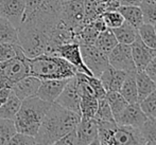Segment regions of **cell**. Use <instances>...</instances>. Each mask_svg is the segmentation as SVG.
<instances>
[{"label": "cell", "instance_id": "22", "mask_svg": "<svg viewBox=\"0 0 156 145\" xmlns=\"http://www.w3.org/2000/svg\"><path fill=\"white\" fill-rule=\"evenodd\" d=\"M115 34L116 38H117L118 43H125V45H131L138 36L137 29L135 27H133L132 25H129V22L124 20V22L121 26L112 29Z\"/></svg>", "mask_w": 156, "mask_h": 145}, {"label": "cell", "instance_id": "39", "mask_svg": "<svg viewBox=\"0 0 156 145\" xmlns=\"http://www.w3.org/2000/svg\"><path fill=\"white\" fill-rule=\"evenodd\" d=\"M11 92H12V88L11 87H2L0 89V105L8 100Z\"/></svg>", "mask_w": 156, "mask_h": 145}, {"label": "cell", "instance_id": "33", "mask_svg": "<svg viewBox=\"0 0 156 145\" xmlns=\"http://www.w3.org/2000/svg\"><path fill=\"white\" fill-rule=\"evenodd\" d=\"M17 48H18V45L0 43V63L15 57L17 54Z\"/></svg>", "mask_w": 156, "mask_h": 145}, {"label": "cell", "instance_id": "12", "mask_svg": "<svg viewBox=\"0 0 156 145\" xmlns=\"http://www.w3.org/2000/svg\"><path fill=\"white\" fill-rule=\"evenodd\" d=\"M129 46H131L132 56L135 64L136 71L144 70L148 64L156 56V49L148 47L138 36Z\"/></svg>", "mask_w": 156, "mask_h": 145}, {"label": "cell", "instance_id": "32", "mask_svg": "<svg viewBox=\"0 0 156 145\" xmlns=\"http://www.w3.org/2000/svg\"><path fill=\"white\" fill-rule=\"evenodd\" d=\"M101 17H102L106 28H109V29H115V28L119 27L124 22L123 16L118 10L106 11L101 15Z\"/></svg>", "mask_w": 156, "mask_h": 145}, {"label": "cell", "instance_id": "17", "mask_svg": "<svg viewBox=\"0 0 156 145\" xmlns=\"http://www.w3.org/2000/svg\"><path fill=\"white\" fill-rule=\"evenodd\" d=\"M135 78L136 86H137L138 102H140L156 89V83L147 74V72L144 70L136 71Z\"/></svg>", "mask_w": 156, "mask_h": 145}, {"label": "cell", "instance_id": "30", "mask_svg": "<svg viewBox=\"0 0 156 145\" xmlns=\"http://www.w3.org/2000/svg\"><path fill=\"white\" fill-rule=\"evenodd\" d=\"M94 118L96 119L97 122H104V121L112 122V121H115L114 115L112 112V109L105 98L99 100L98 109H97V112Z\"/></svg>", "mask_w": 156, "mask_h": 145}, {"label": "cell", "instance_id": "11", "mask_svg": "<svg viewBox=\"0 0 156 145\" xmlns=\"http://www.w3.org/2000/svg\"><path fill=\"white\" fill-rule=\"evenodd\" d=\"M119 144H129V145H144L140 129L137 127L124 126L118 125L109 140L108 145H119Z\"/></svg>", "mask_w": 156, "mask_h": 145}, {"label": "cell", "instance_id": "37", "mask_svg": "<svg viewBox=\"0 0 156 145\" xmlns=\"http://www.w3.org/2000/svg\"><path fill=\"white\" fill-rule=\"evenodd\" d=\"M44 1L45 0H26V11L23 19L27 18L28 16H30L34 11H36L43 4Z\"/></svg>", "mask_w": 156, "mask_h": 145}, {"label": "cell", "instance_id": "34", "mask_svg": "<svg viewBox=\"0 0 156 145\" xmlns=\"http://www.w3.org/2000/svg\"><path fill=\"white\" fill-rule=\"evenodd\" d=\"M9 144H18V145H32V144H36V140H35V137L30 135H27V133H14L12 138H11Z\"/></svg>", "mask_w": 156, "mask_h": 145}, {"label": "cell", "instance_id": "7", "mask_svg": "<svg viewBox=\"0 0 156 145\" xmlns=\"http://www.w3.org/2000/svg\"><path fill=\"white\" fill-rule=\"evenodd\" d=\"M80 101L81 95L78 89L76 75H74L73 78H70L67 81L65 87L63 88L62 92L60 93V95L58 96L54 103L61 105L68 110H71L80 115Z\"/></svg>", "mask_w": 156, "mask_h": 145}, {"label": "cell", "instance_id": "21", "mask_svg": "<svg viewBox=\"0 0 156 145\" xmlns=\"http://www.w3.org/2000/svg\"><path fill=\"white\" fill-rule=\"evenodd\" d=\"M21 105V100L15 95L14 92H11L10 96L4 103L0 105V118L14 120Z\"/></svg>", "mask_w": 156, "mask_h": 145}, {"label": "cell", "instance_id": "28", "mask_svg": "<svg viewBox=\"0 0 156 145\" xmlns=\"http://www.w3.org/2000/svg\"><path fill=\"white\" fill-rule=\"evenodd\" d=\"M16 133L14 120L0 118V145L9 144L11 138Z\"/></svg>", "mask_w": 156, "mask_h": 145}, {"label": "cell", "instance_id": "13", "mask_svg": "<svg viewBox=\"0 0 156 145\" xmlns=\"http://www.w3.org/2000/svg\"><path fill=\"white\" fill-rule=\"evenodd\" d=\"M148 116L141 110L139 103H134V104H129L119 115L116 116L115 121L118 125L140 128V126L144 124Z\"/></svg>", "mask_w": 156, "mask_h": 145}, {"label": "cell", "instance_id": "27", "mask_svg": "<svg viewBox=\"0 0 156 145\" xmlns=\"http://www.w3.org/2000/svg\"><path fill=\"white\" fill-rule=\"evenodd\" d=\"M138 37L146 43L148 47L156 49V32L154 26L150 23H142L137 29Z\"/></svg>", "mask_w": 156, "mask_h": 145}, {"label": "cell", "instance_id": "24", "mask_svg": "<svg viewBox=\"0 0 156 145\" xmlns=\"http://www.w3.org/2000/svg\"><path fill=\"white\" fill-rule=\"evenodd\" d=\"M105 98H106L107 103H108L109 107L112 109L114 119L129 105L127 101L122 96V94L119 91H107Z\"/></svg>", "mask_w": 156, "mask_h": 145}, {"label": "cell", "instance_id": "1", "mask_svg": "<svg viewBox=\"0 0 156 145\" xmlns=\"http://www.w3.org/2000/svg\"><path fill=\"white\" fill-rule=\"evenodd\" d=\"M80 119L79 113L68 110L53 102L35 136L36 144H54L63 136L73 130Z\"/></svg>", "mask_w": 156, "mask_h": 145}, {"label": "cell", "instance_id": "20", "mask_svg": "<svg viewBox=\"0 0 156 145\" xmlns=\"http://www.w3.org/2000/svg\"><path fill=\"white\" fill-rule=\"evenodd\" d=\"M118 43H118L113 30L109 29V28H106V29L103 30L102 32L99 33L98 37H97L94 45L96 46L97 48H99L101 51L108 54Z\"/></svg>", "mask_w": 156, "mask_h": 145}, {"label": "cell", "instance_id": "36", "mask_svg": "<svg viewBox=\"0 0 156 145\" xmlns=\"http://www.w3.org/2000/svg\"><path fill=\"white\" fill-rule=\"evenodd\" d=\"M54 144L56 145H74L78 144V137H76V128L73 130L69 131L68 133H66L65 136H63L61 139H58Z\"/></svg>", "mask_w": 156, "mask_h": 145}, {"label": "cell", "instance_id": "26", "mask_svg": "<svg viewBox=\"0 0 156 145\" xmlns=\"http://www.w3.org/2000/svg\"><path fill=\"white\" fill-rule=\"evenodd\" d=\"M98 123V138L99 144L100 145H108L109 140L117 127L116 121H104V122H97Z\"/></svg>", "mask_w": 156, "mask_h": 145}, {"label": "cell", "instance_id": "35", "mask_svg": "<svg viewBox=\"0 0 156 145\" xmlns=\"http://www.w3.org/2000/svg\"><path fill=\"white\" fill-rule=\"evenodd\" d=\"M88 82H89V85H90L91 89H93L94 95H96V98H98V100L105 98V95H106V90L103 87L100 78H96V76H93V75L91 76L88 75Z\"/></svg>", "mask_w": 156, "mask_h": 145}, {"label": "cell", "instance_id": "25", "mask_svg": "<svg viewBox=\"0 0 156 145\" xmlns=\"http://www.w3.org/2000/svg\"><path fill=\"white\" fill-rule=\"evenodd\" d=\"M140 133H141L142 139L144 145L153 144L156 145V119L155 118H147L144 124L140 126Z\"/></svg>", "mask_w": 156, "mask_h": 145}, {"label": "cell", "instance_id": "4", "mask_svg": "<svg viewBox=\"0 0 156 145\" xmlns=\"http://www.w3.org/2000/svg\"><path fill=\"white\" fill-rule=\"evenodd\" d=\"M61 20L76 33L84 25V0H67L62 2Z\"/></svg>", "mask_w": 156, "mask_h": 145}, {"label": "cell", "instance_id": "19", "mask_svg": "<svg viewBox=\"0 0 156 145\" xmlns=\"http://www.w3.org/2000/svg\"><path fill=\"white\" fill-rule=\"evenodd\" d=\"M0 43L19 45L18 30L12 22L0 16Z\"/></svg>", "mask_w": 156, "mask_h": 145}, {"label": "cell", "instance_id": "6", "mask_svg": "<svg viewBox=\"0 0 156 145\" xmlns=\"http://www.w3.org/2000/svg\"><path fill=\"white\" fill-rule=\"evenodd\" d=\"M109 66L118 70H122L125 72L136 71L135 64L132 56L131 46L125 43H118L108 54Z\"/></svg>", "mask_w": 156, "mask_h": 145}, {"label": "cell", "instance_id": "10", "mask_svg": "<svg viewBox=\"0 0 156 145\" xmlns=\"http://www.w3.org/2000/svg\"><path fill=\"white\" fill-rule=\"evenodd\" d=\"M26 0H0V16L8 19L18 29L23 20Z\"/></svg>", "mask_w": 156, "mask_h": 145}, {"label": "cell", "instance_id": "29", "mask_svg": "<svg viewBox=\"0 0 156 145\" xmlns=\"http://www.w3.org/2000/svg\"><path fill=\"white\" fill-rule=\"evenodd\" d=\"M141 10L144 23H156V0H142L139 5Z\"/></svg>", "mask_w": 156, "mask_h": 145}, {"label": "cell", "instance_id": "14", "mask_svg": "<svg viewBox=\"0 0 156 145\" xmlns=\"http://www.w3.org/2000/svg\"><path fill=\"white\" fill-rule=\"evenodd\" d=\"M41 84V80L28 74L27 76L23 78L21 80L17 81V82L13 85L12 91L14 92L17 98L23 101V100H25V98L36 95L37 90H38Z\"/></svg>", "mask_w": 156, "mask_h": 145}, {"label": "cell", "instance_id": "8", "mask_svg": "<svg viewBox=\"0 0 156 145\" xmlns=\"http://www.w3.org/2000/svg\"><path fill=\"white\" fill-rule=\"evenodd\" d=\"M78 144L99 145L98 123L94 118H82L76 127Z\"/></svg>", "mask_w": 156, "mask_h": 145}, {"label": "cell", "instance_id": "15", "mask_svg": "<svg viewBox=\"0 0 156 145\" xmlns=\"http://www.w3.org/2000/svg\"><path fill=\"white\" fill-rule=\"evenodd\" d=\"M67 80H45L41 81V84L37 90L36 95L44 101L49 103L55 102L58 96L62 92L63 88L65 87Z\"/></svg>", "mask_w": 156, "mask_h": 145}, {"label": "cell", "instance_id": "31", "mask_svg": "<svg viewBox=\"0 0 156 145\" xmlns=\"http://www.w3.org/2000/svg\"><path fill=\"white\" fill-rule=\"evenodd\" d=\"M138 103L141 110L148 118L156 119V89Z\"/></svg>", "mask_w": 156, "mask_h": 145}, {"label": "cell", "instance_id": "38", "mask_svg": "<svg viewBox=\"0 0 156 145\" xmlns=\"http://www.w3.org/2000/svg\"><path fill=\"white\" fill-rule=\"evenodd\" d=\"M144 71H146L147 74L156 83V56L148 64V66L146 67Z\"/></svg>", "mask_w": 156, "mask_h": 145}, {"label": "cell", "instance_id": "42", "mask_svg": "<svg viewBox=\"0 0 156 145\" xmlns=\"http://www.w3.org/2000/svg\"><path fill=\"white\" fill-rule=\"evenodd\" d=\"M61 1H62V2H64V1H67V0H61Z\"/></svg>", "mask_w": 156, "mask_h": 145}, {"label": "cell", "instance_id": "5", "mask_svg": "<svg viewBox=\"0 0 156 145\" xmlns=\"http://www.w3.org/2000/svg\"><path fill=\"white\" fill-rule=\"evenodd\" d=\"M82 58L94 76L99 78L109 66L108 56L94 45H80Z\"/></svg>", "mask_w": 156, "mask_h": 145}, {"label": "cell", "instance_id": "3", "mask_svg": "<svg viewBox=\"0 0 156 145\" xmlns=\"http://www.w3.org/2000/svg\"><path fill=\"white\" fill-rule=\"evenodd\" d=\"M51 104L37 95L21 101L20 108L14 119L16 131L35 137Z\"/></svg>", "mask_w": 156, "mask_h": 145}, {"label": "cell", "instance_id": "18", "mask_svg": "<svg viewBox=\"0 0 156 145\" xmlns=\"http://www.w3.org/2000/svg\"><path fill=\"white\" fill-rule=\"evenodd\" d=\"M136 71L127 72L123 83L121 85L119 92L122 96L127 101L129 104L138 103V95H137V86H136Z\"/></svg>", "mask_w": 156, "mask_h": 145}, {"label": "cell", "instance_id": "41", "mask_svg": "<svg viewBox=\"0 0 156 145\" xmlns=\"http://www.w3.org/2000/svg\"><path fill=\"white\" fill-rule=\"evenodd\" d=\"M153 26H154V29H155V32H156V23H155V25H153Z\"/></svg>", "mask_w": 156, "mask_h": 145}, {"label": "cell", "instance_id": "16", "mask_svg": "<svg viewBox=\"0 0 156 145\" xmlns=\"http://www.w3.org/2000/svg\"><path fill=\"white\" fill-rule=\"evenodd\" d=\"M127 72L108 66L99 76L103 87L107 91H119Z\"/></svg>", "mask_w": 156, "mask_h": 145}, {"label": "cell", "instance_id": "9", "mask_svg": "<svg viewBox=\"0 0 156 145\" xmlns=\"http://www.w3.org/2000/svg\"><path fill=\"white\" fill-rule=\"evenodd\" d=\"M58 56L65 58L67 61H69L72 66L76 67L78 72H82L87 75H93L89 69L86 67L82 58V54H81L80 45L76 41H71V43H67L61 45L58 49ZM94 76V75H93Z\"/></svg>", "mask_w": 156, "mask_h": 145}, {"label": "cell", "instance_id": "23", "mask_svg": "<svg viewBox=\"0 0 156 145\" xmlns=\"http://www.w3.org/2000/svg\"><path fill=\"white\" fill-rule=\"evenodd\" d=\"M117 10L121 13L124 20L133 27H135L136 29H138L144 23V18H142L141 10H140L139 6L119 5Z\"/></svg>", "mask_w": 156, "mask_h": 145}, {"label": "cell", "instance_id": "2", "mask_svg": "<svg viewBox=\"0 0 156 145\" xmlns=\"http://www.w3.org/2000/svg\"><path fill=\"white\" fill-rule=\"evenodd\" d=\"M29 74L41 81L45 80H67L73 78L78 70L65 58L58 55L41 54L29 58Z\"/></svg>", "mask_w": 156, "mask_h": 145}, {"label": "cell", "instance_id": "40", "mask_svg": "<svg viewBox=\"0 0 156 145\" xmlns=\"http://www.w3.org/2000/svg\"><path fill=\"white\" fill-rule=\"evenodd\" d=\"M119 5H133V6H139L142 0H118Z\"/></svg>", "mask_w": 156, "mask_h": 145}]
</instances>
